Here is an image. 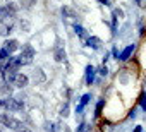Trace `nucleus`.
<instances>
[{
    "label": "nucleus",
    "mask_w": 146,
    "mask_h": 132,
    "mask_svg": "<svg viewBox=\"0 0 146 132\" xmlns=\"http://www.w3.org/2000/svg\"><path fill=\"white\" fill-rule=\"evenodd\" d=\"M19 4H21L23 9H31L36 4V0H19Z\"/></svg>",
    "instance_id": "15"
},
{
    "label": "nucleus",
    "mask_w": 146,
    "mask_h": 132,
    "mask_svg": "<svg viewBox=\"0 0 146 132\" xmlns=\"http://www.w3.org/2000/svg\"><path fill=\"white\" fill-rule=\"evenodd\" d=\"M28 76L26 74H23V72H17V76L14 77V81H12V86H16V88H19V89H23V88H26L28 86Z\"/></svg>",
    "instance_id": "5"
},
{
    "label": "nucleus",
    "mask_w": 146,
    "mask_h": 132,
    "mask_svg": "<svg viewBox=\"0 0 146 132\" xmlns=\"http://www.w3.org/2000/svg\"><path fill=\"white\" fill-rule=\"evenodd\" d=\"M113 14H115L117 17H124V12H122L120 9H113Z\"/></svg>",
    "instance_id": "23"
},
{
    "label": "nucleus",
    "mask_w": 146,
    "mask_h": 132,
    "mask_svg": "<svg viewBox=\"0 0 146 132\" xmlns=\"http://www.w3.org/2000/svg\"><path fill=\"white\" fill-rule=\"evenodd\" d=\"M0 122H2L5 127H9L11 130H14V132L21 130V129L24 127V123H23L21 120L14 118V117H11V115H5V113H2V115H0Z\"/></svg>",
    "instance_id": "2"
},
{
    "label": "nucleus",
    "mask_w": 146,
    "mask_h": 132,
    "mask_svg": "<svg viewBox=\"0 0 146 132\" xmlns=\"http://www.w3.org/2000/svg\"><path fill=\"white\" fill-rule=\"evenodd\" d=\"M53 57H55V60H57V62H64V60H65V50H64L62 46H58V48L55 50Z\"/></svg>",
    "instance_id": "11"
},
{
    "label": "nucleus",
    "mask_w": 146,
    "mask_h": 132,
    "mask_svg": "<svg viewBox=\"0 0 146 132\" xmlns=\"http://www.w3.org/2000/svg\"><path fill=\"white\" fill-rule=\"evenodd\" d=\"M90 100H91V94H90V93L83 94V96H81V105H83V106H86V105L90 103Z\"/></svg>",
    "instance_id": "19"
},
{
    "label": "nucleus",
    "mask_w": 146,
    "mask_h": 132,
    "mask_svg": "<svg viewBox=\"0 0 146 132\" xmlns=\"http://www.w3.org/2000/svg\"><path fill=\"white\" fill-rule=\"evenodd\" d=\"M35 58V48L31 45H24L23 50H21V55H19V60L23 65H29Z\"/></svg>",
    "instance_id": "3"
},
{
    "label": "nucleus",
    "mask_w": 146,
    "mask_h": 132,
    "mask_svg": "<svg viewBox=\"0 0 146 132\" xmlns=\"http://www.w3.org/2000/svg\"><path fill=\"white\" fill-rule=\"evenodd\" d=\"M98 2H100L102 5H110V2H108V0H98Z\"/></svg>",
    "instance_id": "29"
},
{
    "label": "nucleus",
    "mask_w": 146,
    "mask_h": 132,
    "mask_svg": "<svg viewBox=\"0 0 146 132\" xmlns=\"http://www.w3.org/2000/svg\"><path fill=\"white\" fill-rule=\"evenodd\" d=\"M134 50H136V45L132 43V45H127L122 51H120V55H119V60H122V62H125V60H129L131 58V55L134 53Z\"/></svg>",
    "instance_id": "6"
},
{
    "label": "nucleus",
    "mask_w": 146,
    "mask_h": 132,
    "mask_svg": "<svg viewBox=\"0 0 146 132\" xmlns=\"http://www.w3.org/2000/svg\"><path fill=\"white\" fill-rule=\"evenodd\" d=\"M0 106L9 110V112H21L24 108V101L19 100V98H11L7 96L5 100H0Z\"/></svg>",
    "instance_id": "1"
},
{
    "label": "nucleus",
    "mask_w": 146,
    "mask_h": 132,
    "mask_svg": "<svg viewBox=\"0 0 146 132\" xmlns=\"http://www.w3.org/2000/svg\"><path fill=\"white\" fill-rule=\"evenodd\" d=\"M62 14L67 16V17H76V12L72 9H69V7H62Z\"/></svg>",
    "instance_id": "17"
},
{
    "label": "nucleus",
    "mask_w": 146,
    "mask_h": 132,
    "mask_svg": "<svg viewBox=\"0 0 146 132\" xmlns=\"http://www.w3.org/2000/svg\"><path fill=\"white\" fill-rule=\"evenodd\" d=\"M4 129H5V125H4L2 122H0V132H4Z\"/></svg>",
    "instance_id": "32"
},
{
    "label": "nucleus",
    "mask_w": 146,
    "mask_h": 132,
    "mask_svg": "<svg viewBox=\"0 0 146 132\" xmlns=\"http://www.w3.org/2000/svg\"><path fill=\"white\" fill-rule=\"evenodd\" d=\"M88 46L93 48V50H100L102 48V40L98 36H90L88 38Z\"/></svg>",
    "instance_id": "9"
},
{
    "label": "nucleus",
    "mask_w": 146,
    "mask_h": 132,
    "mask_svg": "<svg viewBox=\"0 0 146 132\" xmlns=\"http://www.w3.org/2000/svg\"><path fill=\"white\" fill-rule=\"evenodd\" d=\"M33 81H35L36 84L45 81V76H43V71H41V69H36V71H35V74H33Z\"/></svg>",
    "instance_id": "12"
},
{
    "label": "nucleus",
    "mask_w": 146,
    "mask_h": 132,
    "mask_svg": "<svg viewBox=\"0 0 146 132\" xmlns=\"http://www.w3.org/2000/svg\"><path fill=\"white\" fill-rule=\"evenodd\" d=\"M139 106H141L143 112H146V93H144V91L139 94Z\"/></svg>",
    "instance_id": "16"
},
{
    "label": "nucleus",
    "mask_w": 146,
    "mask_h": 132,
    "mask_svg": "<svg viewBox=\"0 0 146 132\" xmlns=\"http://www.w3.org/2000/svg\"><path fill=\"white\" fill-rule=\"evenodd\" d=\"M46 132H55V125L53 123H48L46 125Z\"/></svg>",
    "instance_id": "26"
},
{
    "label": "nucleus",
    "mask_w": 146,
    "mask_h": 132,
    "mask_svg": "<svg viewBox=\"0 0 146 132\" xmlns=\"http://www.w3.org/2000/svg\"><path fill=\"white\" fill-rule=\"evenodd\" d=\"M108 58H110V55H108V53H105V57H103V63H105V62H107Z\"/></svg>",
    "instance_id": "31"
},
{
    "label": "nucleus",
    "mask_w": 146,
    "mask_h": 132,
    "mask_svg": "<svg viewBox=\"0 0 146 132\" xmlns=\"http://www.w3.org/2000/svg\"><path fill=\"white\" fill-rule=\"evenodd\" d=\"M14 29V17H7L4 21H0V34L2 36H9Z\"/></svg>",
    "instance_id": "4"
},
{
    "label": "nucleus",
    "mask_w": 146,
    "mask_h": 132,
    "mask_svg": "<svg viewBox=\"0 0 146 132\" xmlns=\"http://www.w3.org/2000/svg\"><path fill=\"white\" fill-rule=\"evenodd\" d=\"M112 55H113V58H117V60H119L120 51H119V48H117V46H113V48H112Z\"/></svg>",
    "instance_id": "21"
},
{
    "label": "nucleus",
    "mask_w": 146,
    "mask_h": 132,
    "mask_svg": "<svg viewBox=\"0 0 146 132\" xmlns=\"http://www.w3.org/2000/svg\"><path fill=\"white\" fill-rule=\"evenodd\" d=\"M11 53L5 50V48H0V62H4V60H9Z\"/></svg>",
    "instance_id": "18"
},
{
    "label": "nucleus",
    "mask_w": 146,
    "mask_h": 132,
    "mask_svg": "<svg viewBox=\"0 0 146 132\" xmlns=\"http://www.w3.org/2000/svg\"><path fill=\"white\" fill-rule=\"evenodd\" d=\"M4 48L12 55L16 50H19V41H17V40H5V41H4Z\"/></svg>",
    "instance_id": "7"
},
{
    "label": "nucleus",
    "mask_w": 146,
    "mask_h": 132,
    "mask_svg": "<svg viewBox=\"0 0 146 132\" xmlns=\"http://www.w3.org/2000/svg\"><path fill=\"white\" fill-rule=\"evenodd\" d=\"M72 28H74V33H76L79 38H86V29H84L81 24H74Z\"/></svg>",
    "instance_id": "13"
},
{
    "label": "nucleus",
    "mask_w": 146,
    "mask_h": 132,
    "mask_svg": "<svg viewBox=\"0 0 146 132\" xmlns=\"http://www.w3.org/2000/svg\"><path fill=\"white\" fill-rule=\"evenodd\" d=\"M83 110H84V106H83V105L79 103V105L76 106V113H78V115H81V113H83Z\"/></svg>",
    "instance_id": "24"
},
{
    "label": "nucleus",
    "mask_w": 146,
    "mask_h": 132,
    "mask_svg": "<svg viewBox=\"0 0 146 132\" xmlns=\"http://www.w3.org/2000/svg\"><path fill=\"white\" fill-rule=\"evenodd\" d=\"M95 74H96V69L93 67V65H91V63L86 65V84H88V86H91V84L95 82Z\"/></svg>",
    "instance_id": "8"
},
{
    "label": "nucleus",
    "mask_w": 146,
    "mask_h": 132,
    "mask_svg": "<svg viewBox=\"0 0 146 132\" xmlns=\"http://www.w3.org/2000/svg\"><path fill=\"white\" fill-rule=\"evenodd\" d=\"M17 132H31V130H29V129H28V127H26V125H24V127H23V129H21V130H17Z\"/></svg>",
    "instance_id": "30"
},
{
    "label": "nucleus",
    "mask_w": 146,
    "mask_h": 132,
    "mask_svg": "<svg viewBox=\"0 0 146 132\" xmlns=\"http://www.w3.org/2000/svg\"><path fill=\"white\" fill-rule=\"evenodd\" d=\"M96 72H98L100 76H103V77H105V76L108 74V69H107V65L103 63V65H102V67H98V69H96Z\"/></svg>",
    "instance_id": "20"
},
{
    "label": "nucleus",
    "mask_w": 146,
    "mask_h": 132,
    "mask_svg": "<svg viewBox=\"0 0 146 132\" xmlns=\"http://www.w3.org/2000/svg\"><path fill=\"white\" fill-rule=\"evenodd\" d=\"M132 132H143V127H141V125H136V127H134V130H132Z\"/></svg>",
    "instance_id": "28"
},
{
    "label": "nucleus",
    "mask_w": 146,
    "mask_h": 132,
    "mask_svg": "<svg viewBox=\"0 0 146 132\" xmlns=\"http://www.w3.org/2000/svg\"><path fill=\"white\" fill-rule=\"evenodd\" d=\"M129 118H136V108H132V110H131V113H129Z\"/></svg>",
    "instance_id": "27"
},
{
    "label": "nucleus",
    "mask_w": 146,
    "mask_h": 132,
    "mask_svg": "<svg viewBox=\"0 0 146 132\" xmlns=\"http://www.w3.org/2000/svg\"><path fill=\"white\" fill-rule=\"evenodd\" d=\"M86 127H88V125H86V123L83 122V123H81V125L78 127V132H84V130H86Z\"/></svg>",
    "instance_id": "25"
},
{
    "label": "nucleus",
    "mask_w": 146,
    "mask_h": 132,
    "mask_svg": "<svg viewBox=\"0 0 146 132\" xmlns=\"http://www.w3.org/2000/svg\"><path fill=\"white\" fill-rule=\"evenodd\" d=\"M67 112H69V105H67V103H65V106H64V108H62V113H60V115H62V117H67V115H69V113H67Z\"/></svg>",
    "instance_id": "22"
},
{
    "label": "nucleus",
    "mask_w": 146,
    "mask_h": 132,
    "mask_svg": "<svg viewBox=\"0 0 146 132\" xmlns=\"http://www.w3.org/2000/svg\"><path fill=\"white\" fill-rule=\"evenodd\" d=\"M9 84H11V82H7V81L0 82V93L5 94V96H11V93H12V88H11Z\"/></svg>",
    "instance_id": "10"
},
{
    "label": "nucleus",
    "mask_w": 146,
    "mask_h": 132,
    "mask_svg": "<svg viewBox=\"0 0 146 132\" xmlns=\"http://www.w3.org/2000/svg\"><path fill=\"white\" fill-rule=\"evenodd\" d=\"M136 2H137V4H139V5H143V0H136Z\"/></svg>",
    "instance_id": "33"
},
{
    "label": "nucleus",
    "mask_w": 146,
    "mask_h": 132,
    "mask_svg": "<svg viewBox=\"0 0 146 132\" xmlns=\"http://www.w3.org/2000/svg\"><path fill=\"white\" fill-rule=\"evenodd\" d=\"M103 106H105V100H100V101L96 103V108H95V117H96V118L102 115V110H103Z\"/></svg>",
    "instance_id": "14"
}]
</instances>
